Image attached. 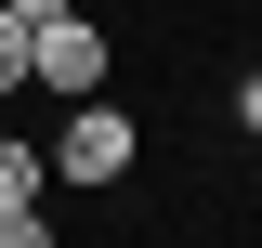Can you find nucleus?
<instances>
[{"label": "nucleus", "instance_id": "f257e3e1", "mask_svg": "<svg viewBox=\"0 0 262 248\" xmlns=\"http://www.w3.org/2000/svg\"><path fill=\"white\" fill-rule=\"evenodd\" d=\"M39 157H53V183L118 196L131 170H144V118H131V105H105V92H79V105L53 118V144H39Z\"/></svg>", "mask_w": 262, "mask_h": 248}, {"label": "nucleus", "instance_id": "7ed1b4c3", "mask_svg": "<svg viewBox=\"0 0 262 248\" xmlns=\"http://www.w3.org/2000/svg\"><path fill=\"white\" fill-rule=\"evenodd\" d=\"M53 157L27 144V131H0V248H53Z\"/></svg>", "mask_w": 262, "mask_h": 248}, {"label": "nucleus", "instance_id": "423d86ee", "mask_svg": "<svg viewBox=\"0 0 262 248\" xmlns=\"http://www.w3.org/2000/svg\"><path fill=\"white\" fill-rule=\"evenodd\" d=\"M13 13H27V27H39V13H66V0H13Z\"/></svg>", "mask_w": 262, "mask_h": 248}, {"label": "nucleus", "instance_id": "f03ea898", "mask_svg": "<svg viewBox=\"0 0 262 248\" xmlns=\"http://www.w3.org/2000/svg\"><path fill=\"white\" fill-rule=\"evenodd\" d=\"M105 79H118V27H105L92 0H66V13L27 27V92L39 105H79V92H105Z\"/></svg>", "mask_w": 262, "mask_h": 248}, {"label": "nucleus", "instance_id": "39448f33", "mask_svg": "<svg viewBox=\"0 0 262 248\" xmlns=\"http://www.w3.org/2000/svg\"><path fill=\"white\" fill-rule=\"evenodd\" d=\"M223 118H236V131H249V144H262V65H249V79H236V92H223Z\"/></svg>", "mask_w": 262, "mask_h": 248}, {"label": "nucleus", "instance_id": "20e7f679", "mask_svg": "<svg viewBox=\"0 0 262 248\" xmlns=\"http://www.w3.org/2000/svg\"><path fill=\"white\" fill-rule=\"evenodd\" d=\"M27 92V13H13V0H0V105Z\"/></svg>", "mask_w": 262, "mask_h": 248}, {"label": "nucleus", "instance_id": "0eeeda50", "mask_svg": "<svg viewBox=\"0 0 262 248\" xmlns=\"http://www.w3.org/2000/svg\"><path fill=\"white\" fill-rule=\"evenodd\" d=\"M249 13H262V0H249Z\"/></svg>", "mask_w": 262, "mask_h": 248}]
</instances>
